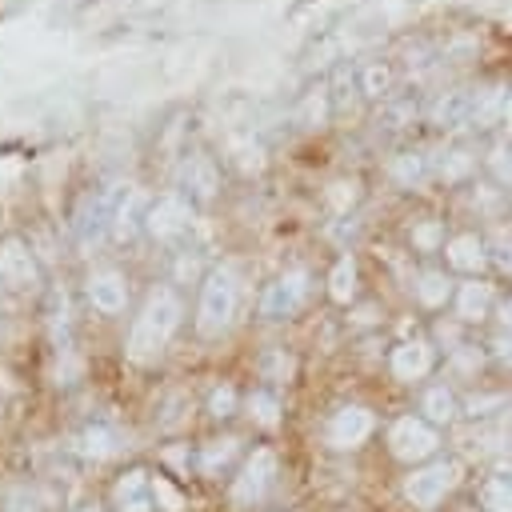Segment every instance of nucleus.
<instances>
[{
    "label": "nucleus",
    "instance_id": "393cba45",
    "mask_svg": "<svg viewBox=\"0 0 512 512\" xmlns=\"http://www.w3.org/2000/svg\"><path fill=\"white\" fill-rule=\"evenodd\" d=\"M500 320H504V328H508V332H512V300H508V304H504V308H500Z\"/></svg>",
    "mask_w": 512,
    "mask_h": 512
},
{
    "label": "nucleus",
    "instance_id": "6ab92c4d",
    "mask_svg": "<svg viewBox=\"0 0 512 512\" xmlns=\"http://www.w3.org/2000/svg\"><path fill=\"white\" fill-rule=\"evenodd\" d=\"M92 296H96L104 308H116V304H120V284H116V280H100V284L92 288Z\"/></svg>",
    "mask_w": 512,
    "mask_h": 512
},
{
    "label": "nucleus",
    "instance_id": "f257e3e1",
    "mask_svg": "<svg viewBox=\"0 0 512 512\" xmlns=\"http://www.w3.org/2000/svg\"><path fill=\"white\" fill-rule=\"evenodd\" d=\"M460 480V464L456 460H432L424 468H416L404 480V496L412 500V508H436Z\"/></svg>",
    "mask_w": 512,
    "mask_h": 512
},
{
    "label": "nucleus",
    "instance_id": "7ed1b4c3",
    "mask_svg": "<svg viewBox=\"0 0 512 512\" xmlns=\"http://www.w3.org/2000/svg\"><path fill=\"white\" fill-rule=\"evenodd\" d=\"M272 480H276V456L268 452V448H260V452H252L248 460H244V468H240V476L232 480V504H256V500H264V492L272 488Z\"/></svg>",
    "mask_w": 512,
    "mask_h": 512
},
{
    "label": "nucleus",
    "instance_id": "aec40b11",
    "mask_svg": "<svg viewBox=\"0 0 512 512\" xmlns=\"http://www.w3.org/2000/svg\"><path fill=\"white\" fill-rule=\"evenodd\" d=\"M156 504H160L164 512H180V496H176L160 476H156Z\"/></svg>",
    "mask_w": 512,
    "mask_h": 512
},
{
    "label": "nucleus",
    "instance_id": "f8f14e48",
    "mask_svg": "<svg viewBox=\"0 0 512 512\" xmlns=\"http://www.w3.org/2000/svg\"><path fill=\"white\" fill-rule=\"evenodd\" d=\"M488 304H492V288H488V284H464V288H460L456 308H460L464 320H480V316L488 312Z\"/></svg>",
    "mask_w": 512,
    "mask_h": 512
},
{
    "label": "nucleus",
    "instance_id": "9b49d317",
    "mask_svg": "<svg viewBox=\"0 0 512 512\" xmlns=\"http://www.w3.org/2000/svg\"><path fill=\"white\" fill-rule=\"evenodd\" d=\"M448 260H452L456 268H464V272H476V268L484 264V244H480L476 236H456V240L448 244Z\"/></svg>",
    "mask_w": 512,
    "mask_h": 512
},
{
    "label": "nucleus",
    "instance_id": "20e7f679",
    "mask_svg": "<svg viewBox=\"0 0 512 512\" xmlns=\"http://www.w3.org/2000/svg\"><path fill=\"white\" fill-rule=\"evenodd\" d=\"M172 324H176V300H172V296H160V300H156V304L144 312V320L136 324V336H132V348H136V356H144V352H156V348L168 340Z\"/></svg>",
    "mask_w": 512,
    "mask_h": 512
},
{
    "label": "nucleus",
    "instance_id": "4be33fe9",
    "mask_svg": "<svg viewBox=\"0 0 512 512\" xmlns=\"http://www.w3.org/2000/svg\"><path fill=\"white\" fill-rule=\"evenodd\" d=\"M496 356H500L504 364H512V332H508V336H496Z\"/></svg>",
    "mask_w": 512,
    "mask_h": 512
},
{
    "label": "nucleus",
    "instance_id": "f03ea898",
    "mask_svg": "<svg viewBox=\"0 0 512 512\" xmlns=\"http://www.w3.org/2000/svg\"><path fill=\"white\" fill-rule=\"evenodd\" d=\"M436 444H440L436 428L428 420H420V416H404L388 432V448H392L396 460H424V456L436 452Z\"/></svg>",
    "mask_w": 512,
    "mask_h": 512
},
{
    "label": "nucleus",
    "instance_id": "bb28decb",
    "mask_svg": "<svg viewBox=\"0 0 512 512\" xmlns=\"http://www.w3.org/2000/svg\"><path fill=\"white\" fill-rule=\"evenodd\" d=\"M460 512H484V508H460Z\"/></svg>",
    "mask_w": 512,
    "mask_h": 512
},
{
    "label": "nucleus",
    "instance_id": "5701e85b",
    "mask_svg": "<svg viewBox=\"0 0 512 512\" xmlns=\"http://www.w3.org/2000/svg\"><path fill=\"white\" fill-rule=\"evenodd\" d=\"M496 168H500V176H504V180H508V184H512V156H508V160H500V164H496Z\"/></svg>",
    "mask_w": 512,
    "mask_h": 512
},
{
    "label": "nucleus",
    "instance_id": "a878e982",
    "mask_svg": "<svg viewBox=\"0 0 512 512\" xmlns=\"http://www.w3.org/2000/svg\"><path fill=\"white\" fill-rule=\"evenodd\" d=\"M504 116H508V124H512V96H508V104H504Z\"/></svg>",
    "mask_w": 512,
    "mask_h": 512
},
{
    "label": "nucleus",
    "instance_id": "f3484780",
    "mask_svg": "<svg viewBox=\"0 0 512 512\" xmlns=\"http://www.w3.org/2000/svg\"><path fill=\"white\" fill-rule=\"evenodd\" d=\"M248 404H252V416H256L260 424H276V400H272V396L256 392V396H252Z\"/></svg>",
    "mask_w": 512,
    "mask_h": 512
},
{
    "label": "nucleus",
    "instance_id": "0eeeda50",
    "mask_svg": "<svg viewBox=\"0 0 512 512\" xmlns=\"http://www.w3.org/2000/svg\"><path fill=\"white\" fill-rule=\"evenodd\" d=\"M372 432V416L364 408H340L328 424V444L332 448H356Z\"/></svg>",
    "mask_w": 512,
    "mask_h": 512
},
{
    "label": "nucleus",
    "instance_id": "dca6fc26",
    "mask_svg": "<svg viewBox=\"0 0 512 512\" xmlns=\"http://www.w3.org/2000/svg\"><path fill=\"white\" fill-rule=\"evenodd\" d=\"M444 296H448V280L440 272H424L420 276V300L436 308V304H444Z\"/></svg>",
    "mask_w": 512,
    "mask_h": 512
},
{
    "label": "nucleus",
    "instance_id": "4468645a",
    "mask_svg": "<svg viewBox=\"0 0 512 512\" xmlns=\"http://www.w3.org/2000/svg\"><path fill=\"white\" fill-rule=\"evenodd\" d=\"M80 452H84V456L104 460V456L120 452V436H116V432H108V428H88V432L80 436Z\"/></svg>",
    "mask_w": 512,
    "mask_h": 512
},
{
    "label": "nucleus",
    "instance_id": "39448f33",
    "mask_svg": "<svg viewBox=\"0 0 512 512\" xmlns=\"http://www.w3.org/2000/svg\"><path fill=\"white\" fill-rule=\"evenodd\" d=\"M112 500H116L120 512H156V508H160V504H156V480H152L144 468L124 472V476L116 480V488H112Z\"/></svg>",
    "mask_w": 512,
    "mask_h": 512
},
{
    "label": "nucleus",
    "instance_id": "1a4fd4ad",
    "mask_svg": "<svg viewBox=\"0 0 512 512\" xmlns=\"http://www.w3.org/2000/svg\"><path fill=\"white\" fill-rule=\"evenodd\" d=\"M428 368H432V348H428L424 340L400 344V348L392 352V372H396L400 380H416V376H424Z\"/></svg>",
    "mask_w": 512,
    "mask_h": 512
},
{
    "label": "nucleus",
    "instance_id": "9d476101",
    "mask_svg": "<svg viewBox=\"0 0 512 512\" xmlns=\"http://www.w3.org/2000/svg\"><path fill=\"white\" fill-rule=\"evenodd\" d=\"M480 508L484 512H512V472H496L480 484Z\"/></svg>",
    "mask_w": 512,
    "mask_h": 512
},
{
    "label": "nucleus",
    "instance_id": "b1692460",
    "mask_svg": "<svg viewBox=\"0 0 512 512\" xmlns=\"http://www.w3.org/2000/svg\"><path fill=\"white\" fill-rule=\"evenodd\" d=\"M500 264H504V268H508V272H512V240H508V244H504V252H500Z\"/></svg>",
    "mask_w": 512,
    "mask_h": 512
},
{
    "label": "nucleus",
    "instance_id": "423d86ee",
    "mask_svg": "<svg viewBox=\"0 0 512 512\" xmlns=\"http://www.w3.org/2000/svg\"><path fill=\"white\" fill-rule=\"evenodd\" d=\"M232 304H236V288H232V276H212V284L204 288V304H200V328L204 332H220L232 316Z\"/></svg>",
    "mask_w": 512,
    "mask_h": 512
},
{
    "label": "nucleus",
    "instance_id": "2eb2a0df",
    "mask_svg": "<svg viewBox=\"0 0 512 512\" xmlns=\"http://www.w3.org/2000/svg\"><path fill=\"white\" fill-rule=\"evenodd\" d=\"M232 452H236V440H212L208 448H204V456H200V468H204V476H216L228 460H232Z\"/></svg>",
    "mask_w": 512,
    "mask_h": 512
},
{
    "label": "nucleus",
    "instance_id": "ddd939ff",
    "mask_svg": "<svg viewBox=\"0 0 512 512\" xmlns=\"http://www.w3.org/2000/svg\"><path fill=\"white\" fill-rule=\"evenodd\" d=\"M456 416V396L448 388H428L424 392V420L428 424H448Z\"/></svg>",
    "mask_w": 512,
    "mask_h": 512
},
{
    "label": "nucleus",
    "instance_id": "412c9836",
    "mask_svg": "<svg viewBox=\"0 0 512 512\" xmlns=\"http://www.w3.org/2000/svg\"><path fill=\"white\" fill-rule=\"evenodd\" d=\"M228 412H232V392L224 388V392L212 396V416H228Z\"/></svg>",
    "mask_w": 512,
    "mask_h": 512
},
{
    "label": "nucleus",
    "instance_id": "c85d7f7f",
    "mask_svg": "<svg viewBox=\"0 0 512 512\" xmlns=\"http://www.w3.org/2000/svg\"><path fill=\"white\" fill-rule=\"evenodd\" d=\"M508 436H512V428H508Z\"/></svg>",
    "mask_w": 512,
    "mask_h": 512
},
{
    "label": "nucleus",
    "instance_id": "cd10ccee",
    "mask_svg": "<svg viewBox=\"0 0 512 512\" xmlns=\"http://www.w3.org/2000/svg\"><path fill=\"white\" fill-rule=\"evenodd\" d=\"M84 512H96V508H84Z\"/></svg>",
    "mask_w": 512,
    "mask_h": 512
},
{
    "label": "nucleus",
    "instance_id": "a211bd4d",
    "mask_svg": "<svg viewBox=\"0 0 512 512\" xmlns=\"http://www.w3.org/2000/svg\"><path fill=\"white\" fill-rule=\"evenodd\" d=\"M348 292H352V264L344 260V264L336 268V276H332V296H336V300H344Z\"/></svg>",
    "mask_w": 512,
    "mask_h": 512
},
{
    "label": "nucleus",
    "instance_id": "6e6552de",
    "mask_svg": "<svg viewBox=\"0 0 512 512\" xmlns=\"http://www.w3.org/2000/svg\"><path fill=\"white\" fill-rule=\"evenodd\" d=\"M300 300H304V276H300V272H296V276H284V280H276V284L268 288V296H264V316H288Z\"/></svg>",
    "mask_w": 512,
    "mask_h": 512
}]
</instances>
